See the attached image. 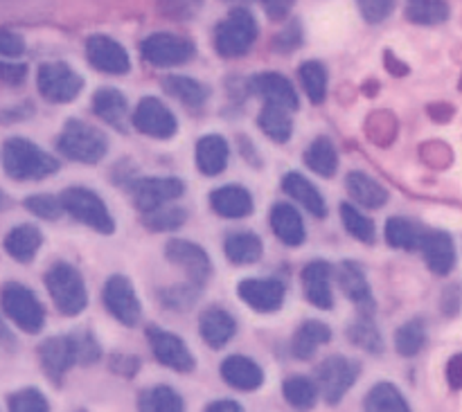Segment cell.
<instances>
[{
	"label": "cell",
	"instance_id": "obj_1",
	"mask_svg": "<svg viewBox=\"0 0 462 412\" xmlns=\"http://www.w3.org/2000/svg\"><path fill=\"white\" fill-rule=\"evenodd\" d=\"M3 160L5 171L14 180H39L59 169L57 158L23 138H12L5 142Z\"/></svg>",
	"mask_w": 462,
	"mask_h": 412
},
{
	"label": "cell",
	"instance_id": "obj_2",
	"mask_svg": "<svg viewBox=\"0 0 462 412\" xmlns=\"http://www.w3.org/2000/svg\"><path fill=\"white\" fill-rule=\"evenodd\" d=\"M45 287L63 316H79L88 305L84 279L70 264H54L45 273Z\"/></svg>",
	"mask_w": 462,
	"mask_h": 412
},
{
	"label": "cell",
	"instance_id": "obj_3",
	"mask_svg": "<svg viewBox=\"0 0 462 412\" xmlns=\"http://www.w3.org/2000/svg\"><path fill=\"white\" fill-rule=\"evenodd\" d=\"M257 39V23L248 9L237 7L219 23L215 32L217 52L221 57H242L253 48Z\"/></svg>",
	"mask_w": 462,
	"mask_h": 412
},
{
	"label": "cell",
	"instance_id": "obj_4",
	"mask_svg": "<svg viewBox=\"0 0 462 412\" xmlns=\"http://www.w3.org/2000/svg\"><path fill=\"white\" fill-rule=\"evenodd\" d=\"M59 149L63 156L70 160L84 162V165H95L102 160L108 151V140L102 131L95 126L84 124L79 120H70L59 138Z\"/></svg>",
	"mask_w": 462,
	"mask_h": 412
},
{
	"label": "cell",
	"instance_id": "obj_5",
	"mask_svg": "<svg viewBox=\"0 0 462 412\" xmlns=\"http://www.w3.org/2000/svg\"><path fill=\"white\" fill-rule=\"evenodd\" d=\"M0 305L7 318L25 334H39L45 325V309L39 298L27 287L16 282L5 284L0 291Z\"/></svg>",
	"mask_w": 462,
	"mask_h": 412
},
{
	"label": "cell",
	"instance_id": "obj_6",
	"mask_svg": "<svg viewBox=\"0 0 462 412\" xmlns=\"http://www.w3.org/2000/svg\"><path fill=\"white\" fill-rule=\"evenodd\" d=\"M63 210L84 225H90L93 230L102 234H111L116 230L113 216L108 207L104 206L102 198L86 188H70L61 194Z\"/></svg>",
	"mask_w": 462,
	"mask_h": 412
},
{
	"label": "cell",
	"instance_id": "obj_7",
	"mask_svg": "<svg viewBox=\"0 0 462 412\" xmlns=\"http://www.w3.org/2000/svg\"><path fill=\"white\" fill-rule=\"evenodd\" d=\"M361 372V365L346 356H329L316 370V383L329 406H337L343 397L355 386L356 377Z\"/></svg>",
	"mask_w": 462,
	"mask_h": 412
},
{
	"label": "cell",
	"instance_id": "obj_8",
	"mask_svg": "<svg viewBox=\"0 0 462 412\" xmlns=\"http://www.w3.org/2000/svg\"><path fill=\"white\" fill-rule=\"evenodd\" d=\"M140 54L152 66L171 68L180 66V63L189 61L194 57V43L189 39H183V36L158 32V34L147 36L140 43Z\"/></svg>",
	"mask_w": 462,
	"mask_h": 412
},
{
	"label": "cell",
	"instance_id": "obj_9",
	"mask_svg": "<svg viewBox=\"0 0 462 412\" xmlns=\"http://www.w3.org/2000/svg\"><path fill=\"white\" fill-rule=\"evenodd\" d=\"M36 81H39L41 95L54 104L72 102L81 93V88H84V79L70 66L61 61L43 63L39 68Z\"/></svg>",
	"mask_w": 462,
	"mask_h": 412
},
{
	"label": "cell",
	"instance_id": "obj_10",
	"mask_svg": "<svg viewBox=\"0 0 462 412\" xmlns=\"http://www.w3.org/2000/svg\"><path fill=\"white\" fill-rule=\"evenodd\" d=\"M147 341L158 363L174 370V372H192L194 365H197L192 352L188 350L183 338H179L176 334L165 332L161 327H147Z\"/></svg>",
	"mask_w": 462,
	"mask_h": 412
},
{
	"label": "cell",
	"instance_id": "obj_11",
	"mask_svg": "<svg viewBox=\"0 0 462 412\" xmlns=\"http://www.w3.org/2000/svg\"><path fill=\"white\" fill-rule=\"evenodd\" d=\"M102 300L106 305V309L111 311V316L116 320H120L126 327H135L140 323V309L138 296H135L134 287H131L129 279L125 275H113L106 284H104Z\"/></svg>",
	"mask_w": 462,
	"mask_h": 412
},
{
	"label": "cell",
	"instance_id": "obj_12",
	"mask_svg": "<svg viewBox=\"0 0 462 412\" xmlns=\"http://www.w3.org/2000/svg\"><path fill=\"white\" fill-rule=\"evenodd\" d=\"M167 260L174 266L185 270V275L189 278V282L194 287H203V284L210 279L212 275V264L208 252L201 246L192 242H185V239H171L165 248Z\"/></svg>",
	"mask_w": 462,
	"mask_h": 412
},
{
	"label": "cell",
	"instance_id": "obj_13",
	"mask_svg": "<svg viewBox=\"0 0 462 412\" xmlns=\"http://www.w3.org/2000/svg\"><path fill=\"white\" fill-rule=\"evenodd\" d=\"M183 192L185 185L179 179H143L131 185V197L143 215L158 210L170 201H176L179 197H183Z\"/></svg>",
	"mask_w": 462,
	"mask_h": 412
},
{
	"label": "cell",
	"instance_id": "obj_14",
	"mask_svg": "<svg viewBox=\"0 0 462 412\" xmlns=\"http://www.w3.org/2000/svg\"><path fill=\"white\" fill-rule=\"evenodd\" d=\"M134 126L144 135H152V138L167 140L176 133L179 124H176V117L161 99L156 97H144L138 104L134 113Z\"/></svg>",
	"mask_w": 462,
	"mask_h": 412
},
{
	"label": "cell",
	"instance_id": "obj_15",
	"mask_svg": "<svg viewBox=\"0 0 462 412\" xmlns=\"http://www.w3.org/2000/svg\"><path fill=\"white\" fill-rule=\"evenodd\" d=\"M39 359L41 368L48 374L50 381H54L59 386L63 381V377H66L68 370L77 363V350L75 341H72V334L70 336H54L41 343Z\"/></svg>",
	"mask_w": 462,
	"mask_h": 412
},
{
	"label": "cell",
	"instance_id": "obj_16",
	"mask_svg": "<svg viewBox=\"0 0 462 412\" xmlns=\"http://www.w3.org/2000/svg\"><path fill=\"white\" fill-rule=\"evenodd\" d=\"M86 57H88L90 66L97 68L99 72H108V75H125L131 68L126 50L111 36H90L86 41Z\"/></svg>",
	"mask_w": 462,
	"mask_h": 412
},
{
	"label": "cell",
	"instance_id": "obj_17",
	"mask_svg": "<svg viewBox=\"0 0 462 412\" xmlns=\"http://www.w3.org/2000/svg\"><path fill=\"white\" fill-rule=\"evenodd\" d=\"M248 88L257 97L264 99L266 104H271V106L287 108V111H296L298 108L296 88L280 72H260V75H255L248 81Z\"/></svg>",
	"mask_w": 462,
	"mask_h": 412
},
{
	"label": "cell",
	"instance_id": "obj_18",
	"mask_svg": "<svg viewBox=\"0 0 462 412\" xmlns=\"http://www.w3.org/2000/svg\"><path fill=\"white\" fill-rule=\"evenodd\" d=\"M237 293L257 314H273L284 302V284L278 279H244Z\"/></svg>",
	"mask_w": 462,
	"mask_h": 412
},
{
	"label": "cell",
	"instance_id": "obj_19",
	"mask_svg": "<svg viewBox=\"0 0 462 412\" xmlns=\"http://www.w3.org/2000/svg\"><path fill=\"white\" fill-rule=\"evenodd\" d=\"M302 287H305L307 300L319 309H332V266L328 261H311L302 270Z\"/></svg>",
	"mask_w": 462,
	"mask_h": 412
},
{
	"label": "cell",
	"instance_id": "obj_20",
	"mask_svg": "<svg viewBox=\"0 0 462 412\" xmlns=\"http://www.w3.org/2000/svg\"><path fill=\"white\" fill-rule=\"evenodd\" d=\"M199 332H201V338L212 350H221L237 334V323H235V318L226 309L210 307L199 318Z\"/></svg>",
	"mask_w": 462,
	"mask_h": 412
},
{
	"label": "cell",
	"instance_id": "obj_21",
	"mask_svg": "<svg viewBox=\"0 0 462 412\" xmlns=\"http://www.w3.org/2000/svg\"><path fill=\"white\" fill-rule=\"evenodd\" d=\"M221 377L230 388L242 392H253L264 383V372L248 356H228L221 363Z\"/></svg>",
	"mask_w": 462,
	"mask_h": 412
},
{
	"label": "cell",
	"instance_id": "obj_22",
	"mask_svg": "<svg viewBox=\"0 0 462 412\" xmlns=\"http://www.w3.org/2000/svg\"><path fill=\"white\" fill-rule=\"evenodd\" d=\"M424 261L436 275H449L456 266V248L447 233H427L422 242Z\"/></svg>",
	"mask_w": 462,
	"mask_h": 412
},
{
	"label": "cell",
	"instance_id": "obj_23",
	"mask_svg": "<svg viewBox=\"0 0 462 412\" xmlns=\"http://www.w3.org/2000/svg\"><path fill=\"white\" fill-rule=\"evenodd\" d=\"M338 284H341L343 293H346L359 309H364L365 316L373 314V293H370V284L359 264H355V261H343L341 270H338Z\"/></svg>",
	"mask_w": 462,
	"mask_h": 412
},
{
	"label": "cell",
	"instance_id": "obj_24",
	"mask_svg": "<svg viewBox=\"0 0 462 412\" xmlns=\"http://www.w3.org/2000/svg\"><path fill=\"white\" fill-rule=\"evenodd\" d=\"M210 206L217 215L226 219H244L253 212V197L239 185H226L210 194Z\"/></svg>",
	"mask_w": 462,
	"mask_h": 412
},
{
	"label": "cell",
	"instance_id": "obj_25",
	"mask_svg": "<svg viewBox=\"0 0 462 412\" xmlns=\"http://www.w3.org/2000/svg\"><path fill=\"white\" fill-rule=\"evenodd\" d=\"M271 228L278 234L280 242L287 243V246H300L307 237L300 212L293 206H287V203L273 206V210H271Z\"/></svg>",
	"mask_w": 462,
	"mask_h": 412
},
{
	"label": "cell",
	"instance_id": "obj_26",
	"mask_svg": "<svg viewBox=\"0 0 462 412\" xmlns=\"http://www.w3.org/2000/svg\"><path fill=\"white\" fill-rule=\"evenodd\" d=\"M282 189L289 194V197L296 198V201L300 203L307 212H311L314 216H319V219L320 216L328 215V206H325L323 194H320L319 189H316V185L311 183V180H307L305 176L291 171V174L284 176Z\"/></svg>",
	"mask_w": 462,
	"mask_h": 412
},
{
	"label": "cell",
	"instance_id": "obj_27",
	"mask_svg": "<svg viewBox=\"0 0 462 412\" xmlns=\"http://www.w3.org/2000/svg\"><path fill=\"white\" fill-rule=\"evenodd\" d=\"M329 338H332V329H329L328 325L320 323V320H307V323H302L300 327H298V332L293 334V356L300 361L311 359L320 345L329 343Z\"/></svg>",
	"mask_w": 462,
	"mask_h": 412
},
{
	"label": "cell",
	"instance_id": "obj_28",
	"mask_svg": "<svg viewBox=\"0 0 462 412\" xmlns=\"http://www.w3.org/2000/svg\"><path fill=\"white\" fill-rule=\"evenodd\" d=\"M230 149L221 135H206L197 142V165L201 174L217 176L228 165Z\"/></svg>",
	"mask_w": 462,
	"mask_h": 412
},
{
	"label": "cell",
	"instance_id": "obj_29",
	"mask_svg": "<svg viewBox=\"0 0 462 412\" xmlns=\"http://www.w3.org/2000/svg\"><path fill=\"white\" fill-rule=\"evenodd\" d=\"M347 192L355 198L359 206L370 207V210H377V207H383L388 201V192L377 183V180L370 179L364 171H352L346 179Z\"/></svg>",
	"mask_w": 462,
	"mask_h": 412
},
{
	"label": "cell",
	"instance_id": "obj_30",
	"mask_svg": "<svg viewBox=\"0 0 462 412\" xmlns=\"http://www.w3.org/2000/svg\"><path fill=\"white\" fill-rule=\"evenodd\" d=\"M41 243H43V237H41L39 228L25 224L14 228L12 233L5 237V251H7L16 261H32V257L36 255Z\"/></svg>",
	"mask_w": 462,
	"mask_h": 412
},
{
	"label": "cell",
	"instance_id": "obj_31",
	"mask_svg": "<svg viewBox=\"0 0 462 412\" xmlns=\"http://www.w3.org/2000/svg\"><path fill=\"white\" fill-rule=\"evenodd\" d=\"M93 111L97 113L106 124L125 129L126 97L117 88H99L93 97Z\"/></svg>",
	"mask_w": 462,
	"mask_h": 412
},
{
	"label": "cell",
	"instance_id": "obj_32",
	"mask_svg": "<svg viewBox=\"0 0 462 412\" xmlns=\"http://www.w3.org/2000/svg\"><path fill=\"white\" fill-rule=\"evenodd\" d=\"M424 230L418 224L404 216H393L386 224V239L393 248H404V251H418L422 248Z\"/></svg>",
	"mask_w": 462,
	"mask_h": 412
},
{
	"label": "cell",
	"instance_id": "obj_33",
	"mask_svg": "<svg viewBox=\"0 0 462 412\" xmlns=\"http://www.w3.org/2000/svg\"><path fill=\"white\" fill-rule=\"evenodd\" d=\"M305 165L310 167L311 171H316L319 176H329L337 174V167H338V153L337 147L332 144L329 138H316L311 142V147L305 151Z\"/></svg>",
	"mask_w": 462,
	"mask_h": 412
},
{
	"label": "cell",
	"instance_id": "obj_34",
	"mask_svg": "<svg viewBox=\"0 0 462 412\" xmlns=\"http://www.w3.org/2000/svg\"><path fill=\"white\" fill-rule=\"evenodd\" d=\"M162 88H165L167 95L180 99L188 106H201L208 99V88L201 84V81L192 79V77L183 75H167L162 79Z\"/></svg>",
	"mask_w": 462,
	"mask_h": 412
},
{
	"label": "cell",
	"instance_id": "obj_35",
	"mask_svg": "<svg viewBox=\"0 0 462 412\" xmlns=\"http://www.w3.org/2000/svg\"><path fill=\"white\" fill-rule=\"evenodd\" d=\"M365 412H413L393 383H377L365 397Z\"/></svg>",
	"mask_w": 462,
	"mask_h": 412
},
{
	"label": "cell",
	"instance_id": "obj_36",
	"mask_svg": "<svg viewBox=\"0 0 462 412\" xmlns=\"http://www.w3.org/2000/svg\"><path fill=\"white\" fill-rule=\"evenodd\" d=\"M138 412H183V399L170 386H156L138 395Z\"/></svg>",
	"mask_w": 462,
	"mask_h": 412
},
{
	"label": "cell",
	"instance_id": "obj_37",
	"mask_svg": "<svg viewBox=\"0 0 462 412\" xmlns=\"http://www.w3.org/2000/svg\"><path fill=\"white\" fill-rule=\"evenodd\" d=\"M226 257H228L233 264H239V266L255 264V261L262 257L260 237L253 233L230 234L228 242H226Z\"/></svg>",
	"mask_w": 462,
	"mask_h": 412
},
{
	"label": "cell",
	"instance_id": "obj_38",
	"mask_svg": "<svg viewBox=\"0 0 462 412\" xmlns=\"http://www.w3.org/2000/svg\"><path fill=\"white\" fill-rule=\"evenodd\" d=\"M282 395H284V399L293 406V408L310 410V408H314L316 401H319L320 390H319V383L311 381V379H307V377H300V374H296V377H289L287 381L282 383Z\"/></svg>",
	"mask_w": 462,
	"mask_h": 412
},
{
	"label": "cell",
	"instance_id": "obj_39",
	"mask_svg": "<svg viewBox=\"0 0 462 412\" xmlns=\"http://www.w3.org/2000/svg\"><path fill=\"white\" fill-rule=\"evenodd\" d=\"M260 126L271 140L275 142H287L293 133V120L289 115L287 108H280V106H271L266 104L260 113Z\"/></svg>",
	"mask_w": 462,
	"mask_h": 412
},
{
	"label": "cell",
	"instance_id": "obj_40",
	"mask_svg": "<svg viewBox=\"0 0 462 412\" xmlns=\"http://www.w3.org/2000/svg\"><path fill=\"white\" fill-rule=\"evenodd\" d=\"M406 18L418 25H438L449 18L445 0H406Z\"/></svg>",
	"mask_w": 462,
	"mask_h": 412
},
{
	"label": "cell",
	"instance_id": "obj_41",
	"mask_svg": "<svg viewBox=\"0 0 462 412\" xmlns=\"http://www.w3.org/2000/svg\"><path fill=\"white\" fill-rule=\"evenodd\" d=\"M298 77H300V84L305 88L310 102L320 104L328 95V70L320 61H305L298 68Z\"/></svg>",
	"mask_w": 462,
	"mask_h": 412
},
{
	"label": "cell",
	"instance_id": "obj_42",
	"mask_svg": "<svg viewBox=\"0 0 462 412\" xmlns=\"http://www.w3.org/2000/svg\"><path fill=\"white\" fill-rule=\"evenodd\" d=\"M424 343H427V327L420 318L409 320L397 329L395 347L402 356H415L422 352Z\"/></svg>",
	"mask_w": 462,
	"mask_h": 412
},
{
	"label": "cell",
	"instance_id": "obj_43",
	"mask_svg": "<svg viewBox=\"0 0 462 412\" xmlns=\"http://www.w3.org/2000/svg\"><path fill=\"white\" fill-rule=\"evenodd\" d=\"M347 336H350V341L355 343L356 347L370 352V354H382L383 352L382 334H379V329L374 327L370 316H364V318L355 320V323L350 325V329H347Z\"/></svg>",
	"mask_w": 462,
	"mask_h": 412
},
{
	"label": "cell",
	"instance_id": "obj_44",
	"mask_svg": "<svg viewBox=\"0 0 462 412\" xmlns=\"http://www.w3.org/2000/svg\"><path fill=\"white\" fill-rule=\"evenodd\" d=\"M341 219H343V225H346V230L352 234V237H356L364 243L374 242V224L368 219V216L361 215L359 207L350 206V203H343Z\"/></svg>",
	"mask_w": 462,
	"mask_h": 412
},
{
	"label": "cell",
	"instance_id": "obj_45",
	"mask_svg": "<svg viewBox=\"0 0 462 412\" xmlns=\"http://www.w3.org/2000/svg\"><path fill=\"white\" fill-rule=\"evenodd\" d=\"M185 219H188L185 210L176 206H162L158 210L144 215V224L152 230H174L179 225H183Z\"/></svg>",
	"mask_w": 462,
	"mask_h": 412
},
{
	"label": "cell",
	"instance_id": "obj_46",
	"mask_svg": "<svg viewBox=\"0 0 462 412\" xmlns=\"http://www.w3.org/2000/svg\"><path fill=\"white\" fill-rule=\"evenodd\" d=\"M9 412H50V404L36 388H25L9 397Z\"/></svg>",
	"mask_w": 462,
	"mask_h": 412
},
{
	"label": "cell",
	"instance_id": "obj_47",
	"mask_svg": "<svg viewBox=\"0 0 462 412\" xmlns=\"http://www.w3.org/2000/svg\"><path fill=\"white\" fill-rule=\"evenodd\" d=\"M203 7V0H158V9L162 16L171 21H189Z\"/></svg>",
	"mask_w": 462,
	"mask_h": 412
},
{
	"label": "cell",
	"instance_id": "obj_48",
	"mask_svg": "<svg viewBox=\"0 0 462 412\" xmlns=\"http://www.w3.org/2000/svg\"><path fill=\"white\" fill-rule=\"evenodd\" d=\"M25 207L41 219H57L63 212L61 198H54L50 194H36V197L25 198Z\"/></svg>",
	"mask_w": 462,
	"mask_h": 412
},
{
	"label": "cell",
	"instance_id": "obj_49",
	"mask_svg": "<svg viewBox=\"0 0 462 412\" xmlns=\"http://www.w3.org/2000/svg\"><path fill=\"white\" fill-rule=\"evenodd\" d=\"M72 341H75V350H77V363L81 365H93L97 363L99 356H102V350H99L97 341L90 332H81V334H72Z\"/></svg>",
	"mask_w": 462,
	"mask_h": 412
},
{
	"label": "cell",
	"instance_id": "obj_50",
	"mask_svg": "<svg viewBox=\"0 0 462 412\" xmlns=\"http://www.w3.org/2000/svg\"><path fill=\"white\" fill-rule=\"evenodd\" d=\"M361 14L368 23H382L383 18L391 16L395 0H356Z\"/></svg>",
	"mask_w": 462,
	"mask_h": 412
},
{
	"label": "cell",
	"instance_id": "obj_51",
	"mask_svg": "<svg viewBox=\"0 0 462 412\" xmlns=\"http://www.w3.org/2000/svg\"><path fill=\"white\" fill-rule=\"evenodd\" d=\"M300 43H302V30L298 21L289 23V25L273 39V48L280 50V52H291V50H296Z\"/></svg>",
	"mask_w": 462,
	"mask_h": 412
},
{
	"label": "cell",
	"instance_id": "obj_52",
	"mask_svg": "<svg viewBox=\"0 0 462 412\" xmlns=\"http://www.w3.org/2000/svg\"><path fill=\"white\" fill-rule=\"evenodd\" d=\"M197 288L199 287H179V288H171V291H167L165 296V305L170 307V309H188L189 305L194 302V298H197Z\"/></svg>",
	"mask_w": 462,
	"mask_h": 412
},
{
	"label": "cell",
	"instance_id": "obj_53",
	"mask_svg": "<svg viewBox=\"0 0 462 412\" xmlns=\"http://www.w3.org/2000/svg\"><path fill=\"white\" fill-rule=\"evenodd\" d=\"M108 368H111L116 374H120V377L131 379L138 374L140 361L129 354H113L111 359H108Z\"/></svg>",
	"mask_w": 462,
	"mask_h": 412
},
{
	"label": "cell",
	"instance_id": "obj_54",
	"mask_svg": "<svg viewBox=\"0 0 462 412\" xmlns=\"http://www.w3.org/2000/svg\"><path fill=\"white\" fill-rule=\"evenodd\" d=\"M25 52V41L9 30H0V54L3 57H21Z\"/></svg>",
	"mask_w": 462,
	"mask_h": 412
},
{
	"label": "cell",
	"instance_id": "obj_55",
	"mask_svg": "<svg viewBox=\"0 0 462 412\" xmlns=\"http://www.w3.org/2000/svg\"><path fill=\"white\" fill-rule=\"evenodd\" d=\"M27 77L25 63H7L0 61V81L9 86H21Z\"/></svg>",
	"mask_w": 462,
	"mask_h": 412
},
{
	"label": "cell",
	"instance_id": "obj_56",
	"mask_svg": "<svg viewBox=\"0 0 462 412\" xmlns=\"http://www.w3.org/2000/svg\"><path fill=\"white\" fill-rule=\"evenodd\" d=\"M260 3L262 7H264V12L269 14V18H273V21H284L287 14L291 12L296 0H260Z\"/></svg>",
	"mask_w": 462,
	"mask_h": 412
},
{
	"label": "cell",
	"instance_id": "obj_57",
	"mask_svg": "<svg viewBox=\"0 0 462 412\" xmlns=\"http://www.w3.org/2000/svg\"><path fill=\"white\" fill-rule=\"evenodd\" d=\"M447 381L454 390H462V354L451 356L447 363Z\"/></svg>",
	"mask_w": 462,
	"mask_h": 412
},
{
	"label": "cell",
	"instance_id": "obj_58",
	"mask_svg": "<svg viewBox=\"0 0 462 412\" xmlns=\"http://www.w3.org/2000/svg\"><path fill=\"white\" fill-rule=\"evenodd\" d=\"M460 287H449L445 291V296H442V311H445V316H456L460 311Z\"/></svg>",
	"mask_w": 462,
	"mask_h": 412
},
{
	"label": "cell",
	"instance_id": "obj_59",
	"mask_svg": "<svg viewBox=\"0 0 462 412\" xmlns=\"http://www.w3.org/2000/svg\"><path fill=\"white\" fill-rule=\"evenodd\" d=\"M206 412H244V408L230 399H221V401H212V404L206 408Z\"/></svg>",
	"mask_w": 462,
	"mask_h": 412
},
{
	"label": "cell",
	"instance_id": "obj_60",
	"mask_svg": "<svg viewBox=\"0 0 462 412\" xmlns=\"http://www.w3.org/2000/svg\"><path fill=\"white\" fill-rule=\"evenodd\" d=\"M386 68L388 72H393L395 77H404L406 72H409V66L402 63L397 57H393V52H386Z\"/></svg>",
	"mask_w": 462,
	"mask_h": 412
},
{
	"label": "cell",
	"instance_id": "obj_61",
	"mask_svg": "<svg viewBox=\"0 0 462 412\" xmlns=\"http://www.w3.org/2000/svg\"><path fill=\"white\" fill-rule=\"evenodd\" d=\"M0 345H9V347L14 345V336H12V332H9L7 325H5L3 320H0Z\"/></svg>",
	"mask_w": 462,
	"mask_h": 412
},
{
	"label": "cell",
	"instance_id": "obj_62",
	"mask_svg": "<svg viewBox=\"0 0 462 412\" xmlns=\"http://www.w3.org/2000/svg\"><path fill=\"white\" fill-rule=\"evenodd\" d=\"M3 207H7V194L0 189V210H3Z\"/></svg>",
	"mask_w": 462,
	"mask_h": 412
},
{
	"label": "cell",
	"instance_id": "obj_63",
	"mask_svg": "<svg viewBox=\"0 0 462 412\" xmlns=\"http://www.w3.org/2000/svg\"><path fill=\"white\" fill-rule=\"evenodd\" d=\"M226 3H239V5H244V3H251V0H226Z\"/></svg>",
	"mask_w": 462,
	"mask_h": 412
},
{
	"label": "cell",
	"instance_id": "obj_64",
	"mask_svg": "<svg viewBox=\"0 0 462 412\" xmlns=\"http://www.w3.org/2000/svg\"><path fill=\"white\" fill-rule=\"evenodd\" d=\"M77 412H84V410H77Z\"/></svg>",
	"mask_w": 462,
	"mask_h": 412
}]
</instances>
